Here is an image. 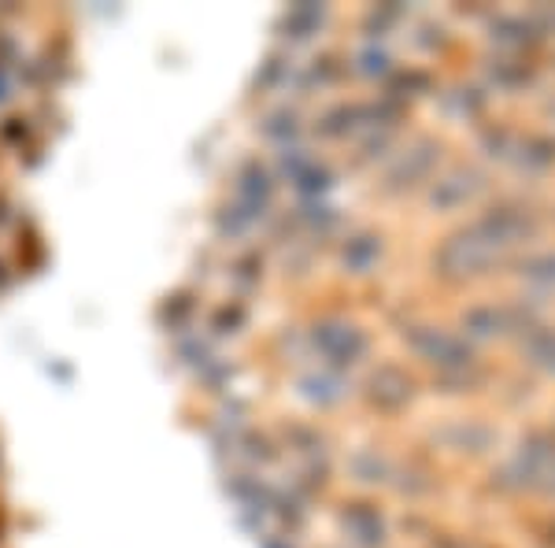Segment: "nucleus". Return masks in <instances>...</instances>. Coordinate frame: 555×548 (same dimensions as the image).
Listing matches in <instances>:
<instances>
[]
</instances>
